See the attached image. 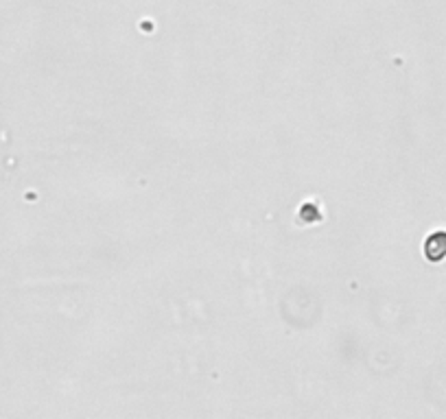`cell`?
Segmentation results:
<instances>
[{
    "label": "cell",
    "instance_id": "6da1fadb",
    "mask_svg": "<svg viewBox=\"0 0 446 419\" xmlns=\"http://www.w3.org/2000/svg\"><path fill=\"white\" fill-rule=\"evenodd\" d=\"M424 256L429 262H442L446 258V232H435L426 239Z\"/></svg>",
    "mask_w": 446,
    "mask_h": 419
}]
</instances>
